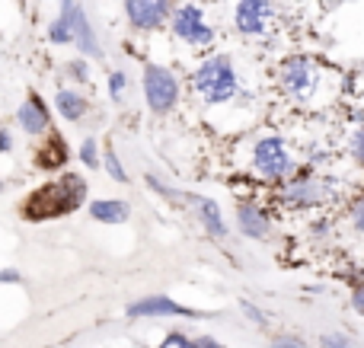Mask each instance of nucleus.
I'll return each instance as SVG.
<instances>
[{
	"instance_id": "nucleus-1",
	"label": "nucleus",
	"mask_w": 364,
	"mask_h": 348,
	"mask_svg": "<svg viewBox=\"0 0 364 348\" xmlns=\"http://www.w3.org/2000/svg\"><path fill=\"white\" fill-rule=\"evenodd\" d=\"M83 198H87V183L80 176H74V173H64V176L29 192L19 214L26 221H51V217H64L74 208H80Z\"/></svg>"
},
{
	"instance_id": "nucleus-2",
	"label": "nucleus",
	"mask_w": 364,
	"mask_h": 348,
	"mask_svg": "<svg viewBox=\"0 0 364 348\" xmlns=\"http://www.w3.org/2000/svg\"><path fill=\"white\" fill-rule=\"evenodd\" d=\"M192 83L208 106H220V102L233 99V93H237V67L227 55H211L198 64Z\"/></svg>"
},
{
	"instance_id": "nucleus-3",
	"label": "nucleus",
	"mask_w": 364,
	"mask_h": 348,
	"mask_svg": "<svg viewBox=\"0 0 364 348\" xmlns=\"http://www.w3.org/2000/svg\"><path fill=\"white\" fill-rule=\"evenodd\" d=\"M144 99L147 109L157 115H166L176 109L179 102V80L170 67H160V64H147L144 67Z\"/></svg>"
},
{
	"instance_id": "nucleus-4",
	"label": "nucleus",
	"mask_w": 364,
	"mask_h": 348,
	"mask_svg": "<svg viewBox=\"0 0 364 348\" xmlns=\"http://www.w3.org/2000/svg\"><path fill=\"white\" fill-rule=\"evenodd\" d=\"M252 166H256L259 176L265 179H284L291 173V153L288 144L282 138H262L256 147H252Z\"/></svg>"
},
{
	"instance_id": "nucleus-5",
	"label": "nucleus",
	"mask_w": 364,
	"mask_h": 348,
	"mask_svg": "<svg viewBox=\"0 0 364 348\" xmlns=\"http://www.w3.org/2000/svg\"><path fill=\"white\" fill-rule=\"evenodd\" d=\"M170 26L176 32V38H182L192 48L195 45H211V38H214L211 26L205 23V13L195 4H182L176 13H170Z\"/></svg>"
},
{
	"instance_id": "nucleus-6",
	"label": "nucleus",
	"mask_w": 364,
	"mask_h": 348,
	"mask_svg": "<svg viewBox=\"0 0 364 348\" xmlns=\"http://www.w3.org/2000/svg\"><path fill=\"white\" fill-rule=\"evenodd\" d=\"M272 19H275L272 0H237V6H233V26L243 36H262V32H269Z\"/></svg>"
},
{
	"instance_id": "nucleus-7",
	"label": "nucleus",
	"mask_w": 364,
	"mask_h": 348,
	"mask_svg": "<svg viewBox=\"0 0 364 348\" xmlns=\"http://www.w3.org/2000/svg\"><path fill=\"white\" fill-rule=\"evenodd\" d=\"M282 83L291 96L307 99V96L316 89V83H320V67H316L310 58H291V61H284V67H282Z\"/></svg>"
},
{
	"instance_id": "nucleus-8",
	"label": "nucleus",
	"mask_w": 364,
	"mask_h": 348,
	"mask_svg": "<svg viewBox=\"0 0 364 348\" xmlns=\"http://www.w3.org/2000/svg\"><path fill=\"white\" fill-rule=\"evenodd\" d=\"M125 13L134 29L154 32L160 26H166L173 6H170V0H125Z\"/></svg>"
},
{
	"instance_id": "nucleus-9",
	"label": "nucleus",
	"mask_w": 364,
	"mask_h": 348,
	"mask_svg": "<svg viewBox=\"0 0 364 348\" xmlns=\"http://www.w3.org/2000/svg\"><path fill=\"white\" fill-rule=\"evenodd\" d=\"M16 125H19V131L29 134V138H42V134H48V128H51L48 102H45L38 93H29L16 109Z\"/></svg>"
},
{
	"instance_id": "nucleus-10",
	"label": "nucleus",
	"mask_w": 364,
	"mask_h": 348,
	"mask_svg": "<svg viewBox=\"0 0 364 348\" xmlns=\"http://www.w3.org/2000/svg\"><path fill=\"white\" fill-rule=\"evenodd\" d=\"M61 13H68L70 19V36H74V45L80 48L83 58H102V48H100V38H96V29L90 26V16L80 4H70V6H61Z\"/></svg>"
},
{
	"instance_id": "nucleus-11",
	"label": "nucleus",
	"mask_w": 364,
	"mask_h": 348,
	"mask_svg": "<svg viewBox=\"0 0 364 348\" xmlns=\"http://www.w3.org/2000/svg\"><path fill=\"white\" fill-rule=\"evenodd\" d=\"M128 317L138 320V317H201L198 310L192 307H182L179 300L166 298V294H151V298H141L134 304H128Z\"/></svg>"
},
{
	"instance_id": "nucleus-12",
	"label": "nucleus",
	"mask_w": 364,
	"mask_h": 348,
	"mask_svg": "<svg viewBox=\"0 0 364 348\" xmlns=\"http://www.w3.org/2000/svg\"><path fill=\"white\" fill-rule=\"evenodd\" d=\"M237 227L243 236H252V240H265V236L272 234V221L265 217L262 208H256V205H237Z\"/></svg>"
},
{
	"instance_id": "nucleus-13",
	"label": "nucleus",
	"mask_w": 364,
	"mask_h": 348,
	"mask_svg": "<svg viewBox=\"0 0 364 348\" xmlns=\"http://www.w3.org/2000/svg\"><path fill=\"white\" fill-rule=\"evenodd\" d=\"M90 217L100 224H125L132 217V205L125 198H96L90 202Z\"/></svg>"
},
{
	"instance_id": "nucleus-14",
	"label": "nucleus",
	"mask_w": 364,
	"mask_h": 348,
	"mask_svg": "<svg viewBox=\"0 0 364 348\" xmlns=\"http://www.w3.org/2000/svg\"><path fill=\"white\" fill-rule=\"evenodd\" d=\"M55 109L64 121H80L83 115L90 112V99L80 93V89H70V87H61L55 93Z\"/></svg>"
},
{
	"instance_id": "nucleus-15",
	"label": "nucleus",
	"mask_w": 364,
	"mask_h": 348,
	"mask_svg": "<svg viewBox=\"0 0 364 348\" xmlns=\"http://www.w3.org/2000/svg\"><path fill=\"white\" fill-rule=\"evenodd\" d=\"M186 202L195 205V211H198V217H201V224H205L208 234L218 236V240H224V236H227V224H224V217H220L218 202H211V198H205V195H188Z\"/></svg>"
},
{
	"instance_id": "nucleus-16",
	"label": "nucleus",
	"mask_w": 364,
	"mask_h": 348,
	"mask_svg": "<svg viewBox=\"0 0 364 348\" xmlns=\"http://www.w3.org/2000/svg\"><path fill=\"white\" fill-rule=\"evenodd\" d=\"M64 160H68V144H64V138L48 134L45 144L36 151V166L38 170H58V166H64Z\"/></svg>"
},
{
	"instance_id": "nucleus-17",
	"label": "nucleus",
	"mask_w": 364,
	"mask_h": 348,
	"mask_svg": "<svg viewBox=\"0 0 364 348\" xmlns=\"http://www.w3.org/2000/svg\"><path fill=\"white\" fill-rule=\"evenodd\" d=\"M323 198H326V192H323L316 183H301L284 195V202L288 205H323Z\"/></svg>"
},
{
	"instance_id": "nucleus-18",
	"label": "nucleus",
	"mask_w": 364,
	"mask_h": 348,
	"mask_svg": "<svg viewBox=\"0 0 364 348\" xmlns=\"http://www.w3.org/2000/svg\"><path fill=\"white\" fill-rule=\"evenodd\" d=\"M48 42L51 45H70V42H74V36H70L68 13H58V16L48 23Z\"/></svg>"
},
{
	"instance_id": "nucleus-19",
	"label": "nucleus",
	"mask_w": 364,
	"mask_h": 348,
	"mask_svg": "<svg viewBox=\"0 0 364 348\" xmlns=\"http://www.w3.org/2000/svg\"><path fill=\"white\" fill-rule=\"evenodd\" d=\"M102 166H106V173L115 179V183H128V173H125V166H122V160H119V153L115 151H106Z\"/></svg>"
},
{
	"instance_id": "nucleus-20",
	"label": "nucleus",
	"mask_w": 364,
	"mask_h": 348,
	"mask_svg": "<svg viewBox=\"0 0 364 348\" xmlns=\"http://www.w3.org/2000/svg\"><path fill=\"white\" fill-rule=\"evenodd\" d=\"M125 87H128V74L125 70H112V74H109V96L119 102L122 96H125Z\"/></svg>"
},
{
	"instance_id": "nucleus-21",
	"label": "nucleus",
	"mask_w": 364,
	"mask_h": 348,
	"mask_svg": "<svg viewBox=\"0 0 364 348\" xmlns=\"http://www.w3.org/2000/svg\"><path fill=\"white\" fill-rule=\"evenodd\" d=\"M80 160H83V166H100V147H96V138H87L80 144Z\"/></svg>"
},
{
	"instance_id": "nucleus-22",
	"label": "nucleus",
	"mask_w": 364,
	"mask_h": 348,
	"mask_svg": "<svg viewBox=\"0 0 364 348\" xmlns=\"http://www.w3.org/2000/svg\"><path fill=\"white\" fill-rule=\"evenodd\" d=\"M320 348H355V345H352V339H348L346 332H323Z\"/></svg>"
},
{
	"instance_id": "nucleus-23",
	"label": "nucleus",
	"mask_w": 364,
	"mask_h": 348,
	"mask_svg": "<svg viewBox=\"0 0 364 348\" xmlns=\"http://www.w3.org/2000/svg\"><path fill=\"white\" fill-rule=\"evenodd\" d=\"M64 70H68V77L70 80H77V83H87L90 80V67H87V61H68L64 64Z\"/></svg>"
},
{
	"instance_id": "nucleus-24",
	"label": "nucleus",
	"mask_w": 364,
	"mask_h": 348,
	"mask_svg": "<svg viewBox=\"0 0 364 348\" xmlns=\"http://www.w3.org/2000/svg\"><path fill=\"white\" fill-rule=\"evenodd\" d=\"M272 348H310V345L301 336H294V332H282V336L272 339Z\"/></svg>"
},
{
	"instance_id": "nucleus-25",
	"label": "nucleus",
	"mask_w": 364,
	"mask_h": 348,
	"mask_svg": "<svg viewBox=\"0 0 364 348\" xmlns=\"http://www.w3.org/2000/svg\"><path fill=\"white\" fill-rule=\"evenodd\" d=\"M157 348H192V339L182 336V332H170Z\"/></svg>"
},
{
	"instance_id": "nucleus-26",
	"label": "nucleus",
	"mask_w": 364,
	"mask_h": 348,
	"mask_svg": "<svg viewBox=\"0 0 364 348\" xmlns=\"http://www.w3.org/2000/svg\"><path fill=\"white\" fill-rule=\"evenodd\" d=\"M352 227L358 230V234H364V195L355 202V208H352Z\"/></svg>"
},
{
	"instance_id": "nucleus-27",
	"label": "nucleus",
	"mask_w": 364,
	"mask_h": 348,
	"mask_svg": "<svg viewBox=\"0 0 364 348\" xmlns=\"http://www.w3.org/2000/svg\"><path fill=\"white\" fill-rule=\"evenodd\" d=\"M0 153H13V131L0 125Z\"/></svg>"
},
{
	"instance_id": "nucleus-28",
	"label": "nucleus",
	"mask_w": 364,
	"mask_h": 348,
	"mask_svg": "<svg viewBox=\"0 0 364 348\" xmlns=\"http://www.w3.org/2000/svg\"><path fill=\"white\" fill-rule=\"evenodd\" d=\"M352 153H355V160L364 166V128L358 134H355V141H352Z\"/></svg>"
},
{
	"instance_id": "nucleus-29",
	"label": "nucleus",
	"mask_w": 364,
	"mask_h": 348,
	"mask_svg": "<svg viewBox=\"0 0 364 348\" xmlns=\"http://www.w3.org/2000/svg\"><path fill=\"white\" fill-rule=\"evenodd\" d=\"M352 310L358 313V317H364V285L352 291Z\"/></svg>"
},
{
	"instance_id": "nucleus-30",
	"label": "nucleus",
	"mask_w": 364,
	"mask_h": 348,
	"mask_svg": "<svg viewBox=\"0 0 364 348\" xmlns=\"http://www.w3.org/2000/svg\"><path fill=\"white\" fill-rule=\"evenodd\" d=\"M240 307H243V313H246V317H250V320H252V323H259V326H262V323H265V317H262V313H259V310H256V307H252V304H250V300H243V304H240Z\"/></svg>"
},
{
	"instance_id": "nucleus-31",
	"label": "nucleus",
	"mask_w": 364,
	"mask_h": 348,
	"mask_svg": "<svg viewBox=\"0 0 364 348\" xmlns=\"http://www.w3.org/2000/svg\"><path fill=\"white\" fill-rule=\"evenodd\" d=\"M19 278H23V275H19L16 268H0V285H16Z\"/></svg>"
},
{
	"instance_id": "nucleus-32",
	"label": "nucleus",
	"mask_w": 364,
	"mask_h": 348,
	"mask_svg": "<svg viewBox=\"0 0 364 348\" xmlns=\"http://www.w3.org/2000/svg\"><path fill=\"white\" fill-rule=\"evenodd\" d=\"M192 348H224V345L211 336H198V339H192Z\"/></svg>"
},
{
	"instance_id": "nucleus-33",
	"label": "nucleus",
	"mask_w": 364,
	"mask_h": 348,
	"mask_svg": "<svg viewBox=\"0 0 364 348\" xmlns=\"http://www.w3.org/2000/svg\"><path fill=\"white\" fill-rule=\"evenodd\" d=\"M70 4H77V0H61V6H70Z\"/></svg>"
}]
</instances>
